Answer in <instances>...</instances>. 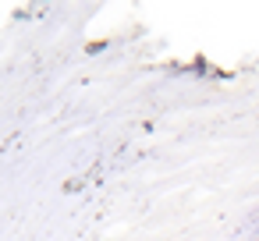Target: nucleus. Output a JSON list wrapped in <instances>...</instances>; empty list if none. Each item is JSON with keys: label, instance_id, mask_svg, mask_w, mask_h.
I'll use <instances>...</instances> for the list:
<instances>
[]
</instances>
